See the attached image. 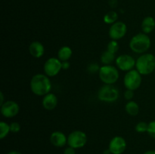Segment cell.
Returning a JSON list of instances; mask_svg holds the SVG:
<instances>
[{"instance_id": "4fadbf2b", "label": "cell", "mask_w": 155, "mask_h": 154, "mask_svg": "<svg viewBox=\"0 0 155 154\" xmlns=\"http://www.w3.org/2000/svg\"><path fill=\"white\" fill-rule=\"evenodd\" d=\"M50 141L51 144L56 147H63L68 143V137L61 131H56L51 133Z\"/></svg>"}, {"instance_id": "5bb4252c", "label": "cell", "mask_w": 155, "mask_h": 154, "mask_svg": "<svg viewBox=\"0 0 155 154\" xmlns=\"http://www.w3.org/2000/svg\"><path fill=\"white\" fill-rule=\"evenodd\" d=\"M29 52L35 58H40L45 53V48L40 42L33 41L29 46Z\"/></svg>"}, {"instance_id": "484cf974", "label": "cell", "mask_w": 155, "mask_h": 154, "mask_svg": "<svg viewBox=\"0 0 155 154\" xmlns=\"http://www.w3.org/2000/svg\"><path fill=\"white\" fill-rule=\"evenodd\" d=\"M124 98H125L127 101H132V99L133 98V97H134V91L133 90H130V89H127V90L125 91V92H124Z\"/></svg>"}, {"instance_id": "d6a6232c", "label": "cell", "mask_w": 155, "mask_h": 154, "mask_svg": "<svg viewBox=\"0 0 155 154\" xmlns=\"http://www.w3.org/2000/svg\"><path fill=\"white\" fill-rule=\"evenodd\" d=\"M104 154H111V152H110V151L109 150V149H107V150L104 151Z\"/></svg>"}, {"instance_id": "52a82bcc", "label": "cell", "mask_w": 155, "mask_h": 154, "mask_svg": "<svg viewBox=\"0 0 155 154\" xmlns=\"http://www.w3.org/2000/svg\"><path fill=\"white\" fill-rule=\"evenodd\" d=\"M87 143V135L86 133L80 130H76L70 133L68 136V146L79 149L85 146Z\"/></svg>"}, {"instance_id": "ac0fdd59", "label": "cell", "mask_w": 155, "mask_h": 154, "mask_svg": "<svg viewBox=\"0 0 155 154\" xmlns=\"http://www.w3.org/2000/svg\"><path fill=\"white\" fill-rule=\"evenodd\" d=\"M125 110L130 116H136L139 113V106L136 101H130L126 104Z\"/></svg>"}, {"instance_id": "4316f807", "label": "cell", "mask_w": 155, "mask_h": 154, "mask_svg": "<svg viewBox=\"0 0 155 154\" xmlns=\"http://www.w3.org/2000/svg\"><path fill=\"white\" fill-rule=\"evenodd\" d=\"M100 69V67H98V64L96 63H92L88 67V70L91 72V73H95L96 72H98Z\"/></svg>"}, {"instance_id": "603a6c76", "label": "cell", "mask_w": 155, "mask_h": 154, "mask_svg": "<svg viewBox=\"0 0 155 154\" xmlns=\"http://www.w3.org/2000/svg\"><path fill=\"white\" fill-rule=\"evenodd\" d=\"M148 123L145 122H139L136 124L135 129L138 133H145L148 131Z\"/></svg>"}, {"instance_id": "f546056e", "label": "cell", "mask_w": 155, "mask_h": 154, "mask_svg": "<svg viewBox=\"0 0 155 154\" xmlns=\"http://www.w3.org/2000/svg\"><path fill=\"white\" fill-rule=\"evenodd\" d=\"M0 98H1V100H0V105H2V104H3L5 102V101H4V95H3L2 92H0Z\"/></svg>"}, {"instance_id": "7c38bea8", "label": "cell", "mask_w": 155, "mask_h": 154, "mask_svg": "<svg viewBox=\"0 0 155 154\" xmlns=\"http://www.w3.org/2000/svg\"><path fill=\"white\" fill-rule=\"evenodd\" d=\"M127 141L121 136H115L109 143V150L111 154H122L127 149Z\"/></svg>"}, {"instance_id": "7a4b0ae2", "label": "cell", "mask_w": 155, "mask_h": 154, "mask_svg": "<svg viewBox=\"0 0 155 154\" xmlns=\"http://www.w3.org/2000/svg\"><path fill=\"white\" fill-rule=\"evenodd\" d=\"M136 70L142 75H148L155 70V56L145 53L139 56L136 61Z\"/></svg>"}, {"instance_id": "8fae6325", "label": "cell", "mask_w": 155, "mask_h": 154, "mask_svg": "<svg viewBox=\"0 0 155 154\" xmlns=\"http://www.w3.org/2000/svg\"><path fill=\"white\" fill-rule=\"evenodd\" d=\"M20 107L14 101H7L1 105V114L5 118H13L19 113Z\"/></svg>"}, {"instance_id": "ba28073f", "label": "cell", "mask_w": 155, "mask_h": 154, "mask_svg": "<svg viewBox=\"0 0 155 154\" xmlns=\"http://www.w3.org/2000/svg\"><path fill=\"white\" fill-rule=\"evenodd\" d=\"M43 69L48 77L55 76L62 69V62L58 57H50L44 63Z\"/></svg>"}, {"instance_id": "2e32d148", "label": "cell", "mask_w": 155, "mask_h": 154, "mask_svg": "<svg viewBox=\"0 0 155 154\" xmlns=\"http://www.w3.org/2000/svg\"><path fill=\"white\" fill-rule=\"evenodd\" d=\"M142 32L145 34H149L155 30V20L153 17L148 16L142 22Z\"/></svg>"}, {"instance_id": "83f0119b", "label": "cell", "mask_w": 155, "mask_h": 154, "mask_svg": "<svg viewBox=\"0 0 155 154\" xmlns=\"http://www.w3.org/2000/svg\"><path fill=\"white\" fill-rule=\"evenodd\" d=\"M76 149L71 147V146H68V147L65 148L64 150V154H76Z\"/></svg>"}, {"instance_id": "cb8c5ba5", "label": "cell", "mask_w": 155, "mask_h": 154, "mask_svg": "<svg viewBox=\"0 0 155 154\" xmlns=\"http://www.w3.org/2000/svg\"><path fill=\"white\" fill-rule=\"evenodd\" d=\"M147 132L151 137L155 139V120L151 121L148 123V128Z\"/></svg>"}, {"instance_id": "1f68e13d", "label": "cell", "mask_w": 155, "mask_h": 154, "mask_svg": "<svg viewBox=\"0 0 155 154\" xmlns=\"http://www.w3.org/2000/svg\"><path fill=\"white\" fill-rule=\"evenodd\" d=\"M143 154H155V150H148L144 152Z\"/></svg>"}, {"instance_id": "5b68a950", "label": "cell", "mask_w": 155, "mask_h": 154, "mask_svg": "<svg viewBox=\"0 0 155 154\" xmlns=\"http://www.w3.org/2000/svg\"><path fill=\"white\" fill-rule=\"evenodd\" d=\"M120 91L113 85H104L101 86L98 91L99 101L105 103H114L119 98Z\"/></svg>"}, {"instance_id": "4dcf8cb0", "label": "cell", "mask_w": 155, "mask_h": 154, "mask_svg": "<svg viewBox=\"0 0 155 154\" xmlns=\"http://www.w3.org/2000/svg\"><path fill=\"white\" fill-rule=\"evenodd\" d=\"M7 154H22L21 152H19V151H17V150H12L10 151V152H8Z\"/></svg>"}, {"instance_id": "6da1fadb", "label": "cell", "mask_w": 155, "mask_h": 154, "mask_svg": "<svg viewBox=\"0 0 155 154\" xmlns=\"http://www.w3.org/2000/svg\"><path fill=\"white\" fill-rule=\"evenodd\" d=\"M30 90L36 96H45L51 90V82L49 77L45 74L38 73L30 80Z\"/></svg>"}, {"instance_id": "277c9868", "label": "cell", "mask_w": 155, "mask_h": 154, "mask_svg": "<svg viewBox=\"0 0 155 154\" xmlns=\"http://www.w3.org/2000/svg\"><path fill=\"white\" fill-rule=\"evenodd\" d=\"M98 75L104 85H114L119 79L120 73L117 68L112 65H103L100 67Z\"/></svg>"}, {"instance_id": "44dd1931", "label": "cell", "mask_w": 155, "mask_h": 154, "mask_svg": "<svg viewBox=\"0 0 155 154\" xmlns=\"http://www.w3.org/2000/svg\"><path fill=\"white\" fill-rule=\"evenodd\" d=\"M11 132L10 125L5 122H0V139H4Z\"/></svg>"}, {"instance_id": "d6986e66", "label": "cell", "mask_w": 155, "mask_h": 154, "mask_svg": "<svg viewBox=\"0 0 155 154\" xmlns=\"http://www.w3.org/2000/svg\"><path fill=\"white\" fill-rule=\"evenodd\" d=\"M115 60H116L115 54L110 52L107 50L104 51L101 55V62L104 65H111V63L115 61Z\"/></svg>"}, {"instance_id": "e0dca14e", "label": "cell", "mask_w": 155, "mask_h": 154, "mask_svg": "<svg viewBox=\"0 0 155 154\" xmlns=\"http://www.w3.org/2000/svg\"><path fill=\"white\" fill-rule=\"evenodd\" d=\"M73 51L69 46H63L58 51V58L61 62L68 61L72 57Z\"/></svg>"}, {"instance_id": "ffe728a7", "label": "cell", "mask_w": 155, "mask_h": 154, "mask_svg": "<svg viewBox=\"0 0 155 154\" xmlns=\"http://www.w3.org/2000/svg\"><path fill=\"white\" fill-rule=\"evenodd\" d=\"M118 18V15L117 12L111 11L106 14L104 16V22L107 24H113L117 22V20Z\"/></svg>"}, {"instance_id": "7402d4cb", "label": "cell", "mask_w": 155, "mask_h": 154, "mask_svg": "<svg viewBox=\"0 0 155 154\" xmlns=\"http://www.w3.org/2000/svg\"><path fill=\"white\" fill-rule=\"evenodd\" d=\"M107 50L113 54H116L119 50V44L117 41L111 40L108 42L107 46Z\"/></svg>"}, {"instance_id": "9c48e42d", "label": "cell", "mask_w": 155, "mask_h": 154, "mask_svg": "<svg viewBox=\"0 0 155 154\" xmlns=\"http://www.w3.org/2000/svg\"><path fill=\"white\" fill-rule=\"evenodd\" d=\"M127 33V26L122 21H117L111 24L109 29V37L111 40H120L126 36Z\"/></svg>"}, {"instance_id": "9a60e30c", "label": "cell", "mask_w": 155, "mask_h": 154, "mask_svg": "<svg viewBox=\"0 0 155 154\" xmlns=\"http://www.w3.org/2000/svg\"><path fill=\"white\" fill-rule=\"evenodd\" d=\"M58 98L54 94L48 93L43 96L42 105L47 110H52L57 107Z\"/></svg>"}, {"instance_id": "f1b7e54d", "label": "cell", "mask_w": 155, "mask_h": 154, "mask_svg": "<svg viewBox=\"0 0 155 154\" xmlns=\"http://www.w3.org/2000/svg\"><path fill=\"white\" fill-rule=\"evenodd\" d=\"M70 67L69 61H63L62 62V69H68Z\"/></svg>"}, {"instance_id": "30bf717a", "label": "cell", "mask_w": 155, "mask_h": 154, "mask_svg": "<svg viewBox=\"0 0 155 154\" xmlns=\"http://www.w3.org/2000/svg\"><path fill=\"white\" fill-rule=\"evenodd\" d=\"M136 60L130 54H121L117 57L115 63L119 69L128 72L133 69L134 66H136Z\"/></svg>"}, {"instance_id": "d4e9b609", "label": "cell", "mask_w": 155, "mask_h": 154, "mask_svg": "<svg viewBox=\"0 0 155 154\" xmlns=\"http://www.w3.org/2000/svg\"><path fill=\"white\" fill-rule=\"evenodd\" d=\"M10 130L12 133H18L21 131V125L17 122H13L10 124Z\"/></svg>"}, {"instance_id": "8992f818", "label": "cell", "mask_w": 155, "mask_h": 154, "mask_svg": "<svg viewBox=\"0 0 155 154\" xmlns=\"http://www.w3.org/2000/svg\"><path fill=\"white\" fill-rule=\"evenodd\" d=\"M142 75L136 69H132L125 74L124 78V84L127 89L136 91L142 85Z\"/></svg>"}, {"instance_id": "3957f363", "label": "cell", "mask_w": 155, "mask_h": 154, "mask_svg": "<svg viewBox=\"0 0 155 154\" xmlns=\"http://www.w3.org/2000/svg\"><path fill=\"white\" fill-rule=\"evenodd\" d=\"M151 41L149 36L144 33L135 35L130 42V48L136 54H145L150 48Z\"/></svg>"}]
</instances>
